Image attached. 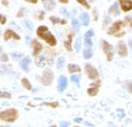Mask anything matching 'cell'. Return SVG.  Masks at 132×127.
<instances>
[{
  "label": "cell",
  "instance_id": "1",
  "mask_svg": "<svg viewBox=\"0 0 132 127\" xmlns=\"http://www.w3.org/2000/svg\"><path fill=\"white\" fill-rule=\"evenodd\" d=\"M37 35H38L40 38L44 39V40H45L50 45H52V46L56 45V43H57L56 38H55L54 35L47 30V28H46L45 26H39V27H38V29H37Z\"/></svg>",
  "mask_w": 132,
  "mask_h": 127
},
{
  "label": "cell",
  "instance_id": "2",
  "mask_svg": "<svg viewBox=\"0 0 132 127\" xmlns=\"http://www.w3.org/2000/svg\"><path fill=\"white\" fill-rule=\"evenodd\" d=\"M0 118L6 122H13L18 118V112L14 108H9L0 113Z\"/></svg>",
  "mask_w": 132,
  "mask_h": 127
},
{
  "label": "cell",
  "instance_id": "3",
  "mask_svg": "<svg viewBox=\"0 0 132 127\" xmlns=\"http://www.w3.org/2000/svg\"><path fill=\"white\" fill-rule=\"evenodd\" d=\"M123 26H124V22H123V21H117V22L109 28V30L107 31V33H108V34H114L116 36H122V35L124 34V32H119V31H120L121 27H123Z\"/></svg>",
  "mask_w": 132,
  "mask_h": 127
},
{
  "label": "cell",
  "instance_id": "4",
  "mask_svg": "<svg viewBox=\"0 0 132 127\" xmlns=\"http://www.w3.org/2000/svg\"><path fill=\"white\" fill-rule=\"evenodd\" d=\"M53 78H54V73L51 69H45L42 73V76H41V83L44 85V86H48L51 85V83L53 82Z\"/></svg>",
  "mask_w": 132,
  "mask_h": 127
},
{
  "label": "cell",
  "instance_id": "5",
  "mask_svg": "<svg viewBox=\"0 0 132 127\" xmlns=\"http://www.w3.org/2000/svg\"><path fill=\"white\" fill-rule=\"evenodd\" d=\"M85 70H86V73L88 74V76L91 78V80H97L99 77V73L98 71L90 64H87L86 67H85Z\"/></svg>",
  "mask_w": 132,
  "mask_h": 127
},
{
  "label": "cell",
  "instance_id": "6",
  "mask_svg": "<svg viewBox=\"0 0 132 127\" xmlns=\"http://www.w3.org/2000/svg\"><path fill=\"white\" fill-rule=\"evenodd\" d=\"M102 46H103V51L107 57V60L110 61L113 57V51H112V46L105 40H102Z\"/></svg>",
  "mask_w": 132,
  "mask_h": 127
},
{
  "label": "cell",
  "instance_id": "7",
  "mask_svg": "<svg viewBox=\"0 0 132 127\" xmlns=\"http://www.w3.org/2000/svg\"><path fill=\"white\" fill-rule=\"evenodd\" d=\"M93 35H94V31L92 29H90L89 31L86 32V34H85V46H86V49H92L93 43H92L91 38L93 37Z\"/></svg>",
  "mask_w": 132,
  "mask_h": 127
},
{
  "label": "cell",
  "instance_id": "8",
  "mask_svg": "<svg viewBox=\"0 0 132 127\" xmlns=\"http://www.w3.org/2000/svg\"><path fill=\"white\" fill-rule=\"evenodd\" d=\"M30 63H31L30 57H25V58H23V59L21 60L20 66H21V68H22L24 71L28 72V71L30 70Z\"/></svg>",
  "mask_w": 132,
  "mask_h": 127
},
{
  "label": "cell",
  "instance_id": "9",
  "mask_svg": "<svg viewBox=\"0 0 132 127\" xmlns=\"http://www.w3.org/2000/svg\"><path fill=\"white\" fill-rule=\"evenodd\" d=\"M100 84H101L100 81H99V82H96V83H94V84H92L91 87L88 89V94H89L90 96H95V95H97V93H98V91H99Z\"/></svg>",
  "mask_w": 132,
  "mask_h": 127
},
{
  "label": "cell",
  "instance_id": "10",
  "mask_svg": "<svg viewBox=\"0 0 132 127\" xmlns=\"http://www.w3.org/2000/svg\"><path fill=\"white\" fill-rule=\"evenodd\" d=\"M67 87V78L64 75H61L59 77V82H58V91L59 92H63Z\"/></svg>",
  "mask_w": 132,
  "mask_h": 127
},
{
  "label": "cell",
  "instance_id": "11",
  "mask_svg": "<svg viewBox=\"0 0 132 127\" xmlns=\"http://www.w3.org/2000/svg\"><path fill=\"white\" fill-rule=\"evenodd\" d=\"M121 7L124 11H129L132 9V1L131 0H119Z\"/></svg>",
  "mask_w": 132,
  "mask_h": 127
},
{
  "label": "cell",
  "instance_id": "12",
  "mask_svg": "<svg viewBox=\"0 0 132 127\" xmlns=\"http://www.w3.org/2000/svg\"><path fill=\"white\" fill-rule=\"evenodd\" d=\"M118 53L122 57L127 56V47H126V44L124 43V41H120L118 43Z\"/></svg>",
  "mask_w": 132,
  "mask_h": 127
},
{
  "label": "cell",
  "instance_id": "13",
  "mask_svg": "<svg viewBox=\"0 0 132 127\" xmlns=\"http://www.w3.org/2000/svg\"><path fill=\"white\" fill-rule=\"evenodd\" d=\"M10 38H14V39L19 40V39H20V36H19L16 33H14L12 30L8 29V30H6L5 33H4V39H5V40H8V39H10Z\"/></svg>",
  "mask_w": 132,
  "mask_h": 127
},
{
  "label": "cell",
  "instance_id": "14",
  "mask_svg": "<svg viewBox=\"0 0 132 127\" xmlns=\"http://www.w3.org/2000/svg\"><path fill=\"white\" fill-rule=\"evenodd\" d=\"M32 45H33V56H37L41 50H42V45L41 43H39L37 40H33L32 41Z\"/></svg>",
  "mask_w": 132,
  "mask_h": 127
},
{
  "label": "cell",
  "instance_id": "15",
  "mask_svg": "<svg viewBox=\"0 0 132 127\" xmlns=\"http://www.w3.org/2000/svg\"><path fill=\"white\" fill-rule=\"evenodd\" d=\"M41 1H42V4L46 10H53L56 6L55 0H41Z\"/></svg>",
  "mask_w": 132,
  "mask_h": 127
},
{
  "label": "cell",
  "instance_id": "16",
  "mask_svg": "<svg viewBox=\"0 0 132 127\" xmlns=\"http://www.w3.org/2000/svg\"><path fill=\"white\" fill-rule=\"evenodd\" d=\"M79 21L81 22L82 25L85 26H88L89 25V22H90V17L87 12H82L79 14Z\"/></svg>",
  "mask_w": 132,
  "mask_h": 127
},
{
  "label": "cell",
  "instance_id": "17",
  "mask_svg": "<svg viewBox=\"0 0 132 127\" xmlns=\"http://www.w3.org/2000/svg\"><path fill=\"white\" fill-rule=\"evenodd\" d=\"M108 12H109V13H112V14H116V15H119V14H120V10H119L118 4H117V3L112 4V5L109 7Z\"/></svg>",
  "mask_w": 132,
  "mask_h": 127
},
{
  "label": "cell",
  "instance_id": "18",
  "mask_svg": "<svg viewBox=\"0 0 132 127\" xmlns=\"http://www.w3.org/2000/svg\"><path fill=\"white\" fill-rule=\"evenodd\" d=\"M35 63H36V65L38 67H43L44 64H45V56H40V57L36 58Z\"/></svg>",
  "mask_w": 132,
  "mask_h": 127
},
{
  "label": "cell",
  "instance_id": "19",
  "mask_svg": "<svg viewBox=\"0 0 132 127\" xmlns=\"http://www.w3.org/2000/svg\"><path fill=\"white\" fill-rule=\"evenodd\" d=\"M68 71L70 73H73V72H79L80 71V68L78 65L76 64H68Z\"/></svg>",
  "mask_w": 132,
  "mask_h": 127
},
{
  "label": "cell",
  "instance_id": "20",
  "mask_svg": "<svg viewBox=\"0 0 132 127\" xmlns=\"http://www.w3.org/2000/svg\"><path fill=\"white\" fill-rule=\"evenodd\" d=\"M71 41H72V34H69L68 39L64 42V45H65V47H66L68 51H71V50H72V47H71Z\"/></svg>",
  "mask_w": 132,
  "mask_h": 127
},
{
  "label": "cell",
  "instance_id": "21",
  "mask_svg": "<svg viewBox=\"0 0 132 127\" xmlns=\"http://www.w3.org/2000/svg\"><path fill=\"white\" fill-rule=\"evenodd\" d=\"M82 55H84V58H85V59H90V58L92 57V55H93L92 49H85Z\"/></svg>",
  "mask_w": 132,
  "mask_h": 127
},
{
  "label": "cell",
  "instance_id": "22",
  "mask_svg": "<svg viewBox=\"0 0 132 127\" xmlns=\"http://www.w3.org/2000/svg\"><path fill=\"white\" fill-rule=\"evenodd\" d=\"M71 25H72V28H73V30H74L75 32H77V31L79 30V23H78V21H77V20L73 19V20H72Z\"/></svg>",
  "mask_w": 132,
  "mask_h": 127
},
{
  "label": "cell",
  "instance_id": "23",
  "mask_svg": "<svg viewBox=\"0 0 132 127\" xmlns=\"http://www.w3.org/2000/svg\"><path fill=\"white\" fill-rule=\"evenodd\" d=\"M64 58L63 57H59L58 58V61H57V68L58 69H62L63 66H64Z\"/></svg>",
  "mask_w": 132,
  "mask_h": 127
},
{
  "label": "cell",
  "instance_id": "24",
  "mask_svg": "<svg viewBox=\"0 0 132 127\" xmlns=\"http://www.w3.org/2000/svg\"><path fill=\"white\" fill-rule=\"evenodd\" d=\"M23 24H24V26L25 27H27V29L28 30H33V24L29 21V20H25V21H23Z\"/></svg>",
  "mask_w": 132,
  "mask_h": 127
},
{
  "label": "cell",
  "instance_id": "25",
  "mask_svg": "<svg viewBox=\"0 0 132 127\" xmlns=\"http://www.w3.org/2000/svg\"><path fill=\"white\" fill-rule=\"evenodd\" d=\"M22 84H23V86H24L26 89H28V90H31V89H32V86H31V84L29 83V81H28L27 78H23V80H22Z\"/></svg>",
  "mask_w": 132,
  "mask_h": 127
},
{
  "label": "cell",
  "instance_id": "26",
  "mask_svg": "<svg viewBox=\"0 0 132 127\" xmlns=\"http://www.w3.org/2000/svg\"><path fill=\"white\" fill-rule=\"evenodd\" d=\"M80 43H81V38L77 37V39L75 40V43H74V49L76 52H78L80 50Z\"/></svg>",
  "mask_w": 132,
  "mask_h": 127
},
{
  "label": "cell",
  "instance_id": "27",
  "mask_svg": "<svg viewBox=\"0 0 132 127\" xmlns=\"http://www.w3.org/2000/svg\"><path fill=\"white\" fill-rule=\"evenodd\" d=\"M10 56H11V58H12L13 60H18V59H20V58L23 57V54H22V53H15V52H12V53L10 54Z\"/></svg>",
  "mask_w": 132,
  "mask_h": 127
},
{
  "label": "cell",
  "instance_id": "28",
  "mask_svg": "<svg viewBox=\"0 0 132 127\" xmlns=\"http://www.w3.org/2000/svg\"><path fill=\"white\" fill-rule=\"evenodd\" d=\"M70 78H71V81H72L73 83L76 84V86H79V76H78V75H75V74H74V75H71Z\"/></svg>",
  "mask_w": 132,
  "mask_h": 127
},
{
  "label": "cell",
  "instance_id": "29",
  "mask_svg": "<svg viewBox=\"0 0 132 127\" xmlns=\"http://www.w3.org/2000/svg\"><path fill=\"white\" fill-rule=\"evenodd\" d=\"M76 1H77V2L79 3V4H81V5L84 6V7H86L87 9H89V8H90V5L88 4L87 0H76Z\"/></svg>",
  "mask_w": 132,
  "mask_h": 127
},
{
  "label": "cell",
  "instance_id": "30",
  "mask_svg": "<svg viewBox=\"0 0 132 127\" xmlns=\"http://www.w3.org/2000/svg\"><path fill=\"white\" fill-rule=\"evenodd\" d=\"M117 112H118V114H119V118H120V119H122V118L125 116V112H124L123 109L118 108V109H117Z\"/></svg>",
  "mask_w": 132,
  "mask_h": 127
},
{
  "label": "cell",
  "instance_id": "31",
  "mask_svg": "<svg viewBox=\"0 0 132 127\" xmlns=\"http://www.w3.org/2000/svg\"><path fill=\"white\" fill-rule=\"evenodd\" d=\"M126 88L128 89V91H129L130 93H132V82H127Z\"/></svg>",
  "mask_w": 132,
  "mask_h": 127
},
{
  "label": "cell",
  "instance_id": "32",
  "mask_svg": "<svg viewBox=\"0 0 132 127\" xmlns=\"http://www.w3.org/2000/svg\"><path fill=\"white\" fill-rule=\"evenodd\" d=\"M0 97L1 98H10V94L9 93H6V92H1Z\"/></svg>",
  "mask_w": 132,
  "mask_h": 127
},
{
  "label": "cell",
  "instance_id": "33",
  "mask_svg": "<svg viewBox=\"0 0 132 127\" xmlns=\"http://www.w3.org/2000/svg\"><path fill=\"white\" fill-rule=\"evenodd\" d=\"M50 20H51L54 24H56V23H59V22H60L59 18H57V17H51V18H50Z\"/></svg>",
  "mask_w": 132,
  "mask_h": 127
},
{
  "label": "cell",
  "instance_id": "34",
  "mask_svg": "<svg viewBox=\"0 0 132 127\" xmlns=\"http://www.w3.org/2000/svg\"><path fill=\"white\" fill-rule=\"evenodd\" d=\"M0 60H1L2 62H6V61L8 60V57H7V55H6V54H2V55H1V58H0Z\"/></svg>",
  "mask_w": 132,
  "mask_h": 127
},
{
  "label": "cell",
  "instance_id": "35",
  "mask_svg": "<svg viewBox=\"0 0 132 127\" xmlns=\"http://www.w3.org/2000/svg\"><path fill=\"white\" fill-rule=\"evenodd\" d=\"M68 126H69V122L67 121H62L60 123V127H68Z\"/></svg>",
  "mask_w": 132,
  "mask_h": 127
},
{
  "label": "cell",
  "instance_id": "36",
  "mask_svg": "<svg viewBox=\"0 0 132 127\" xmlns=\"http://www.w3.org/2000/svg\"><path fill=\"white\" fill-rule=\"evenodd\" d=\"M109 22H110V18L109 17H105V19H104V25L108 24Z\"/></svg>",
  "mask_w": 132,
  "mask_h": 127
},
{
  "label": "cell",
  "instance_id": "37",
  "mask_svg": "<svg viewBox=\"0 0 132 127\" xmlns=\"http://www.w3.org/2000/svg\"><path fill=\"white\" fill-rule=\"evenodd\" d=\"M61 11H62V13H63V14H65V15H67V17L69 15V13L67 12V10H66L65 8H61Z\"/></svg>",
  "mask_w": 132,
  "mask_h": 127
},
{
  "label": "cell",
  "instance_id": "38",
  "mask_svg": "<svg viewBox=\"0 0 132 127\" xmlns=\"http://www.w3.org/2000/svg\"><path fill=\"white\" fill-rule=\"evenodd\" d=\"M6 22V18L4 15H1V24H5Z\"/></svg>",
  "mask_w": 132,
  "mask_h": 127
},
{
  "label": "cell",
  "instance_id": "39",
  "mask_svg": "<svg viewBox=\"0 0 132 127\" xmlns=\"http://www.w3.org/2000/svg\"><path fill=\"white\" fill-rule=\"evenodd\" d=\"M26 42H27V44H30V43H31V38H30L29 36L26 37Z\"/></svg>",
  "mask_w": 132,
  "mask_h": 127
},
{
  "label": "cell",
  "instance_id": "40",
  "mask_svg": "<svg viewBox=\"0 0 132 127\" xmlns=\"http://www.w3.org/2000/svg\"><path fill=\"white\" fill-rule=\"evenodd\" d=\"M25 1H28V2H31V3H36L38 0H25Z\"/></svg>",
  "mask_w": 132,
  "mask_h": 127
},
{
  "label": "cell",
  "instance_id": "41",
  "mask_svg": "<svg viewBox=\"0 0 132 127\" xmlns=\"http://www.w3.org/2000/svg\"><path fill=\"white\" fill-rule=\"evenodd\" d=\"M129 45H130V47L132 50V39H129Z\"/></svg>",
  "mask_w": 132,
  "mask_h": 127
},
{
  "label": "cell",
  "instance_id": "42",
  "mask_svg": "<svg viewBox=\"0 0 132 127\" xmlns=\"http://www.w3.org/2000/svg\"><path fill=\"white\" fill-rule=\"evenodd\" d=\"M74 121H75V122H81V119H79V118H76Z\"/></svg>",
  "mask_w": 132,
  "mask_h": 127
},
{
  "label": "cell",
  "instance_id": "43",
  "mask_svg": "<svg viewBox=\"0 0 132 127\" xmlns=\"http://www.w3.org/2000/svg\"><path fill=\"white\" fill-rule=\"evenodd\" d=\"M60 2H62V3H67L68 2V0H59Z\"/></svg>",
  "mask_w": 132,
  "mask_h": 127
},
{
  "label": "cell",
  "instance_id": "44",
  "mask_svg": "<svg viewBox=\"0 0 132 127\" xmlns=\"http://www.w3.org/2000/svg\"><path fill=\"white\" fill-rule=\"evenodd\" d=\"M85 124H86V125H87V126H92V125H93V124H90V123H89V122H86V123H85Z\"/></svg>",
  "mask_w": 132,
  "mask_h": 127
},
{
  "label": "cell",
  "instance_id": "45",
  "mask_svg": "<svg viewBox=\"0 0 132 127\" xmlns=\"http://www.w3.org/2000/svg\"><path fill=\"white\" fill-rule=\"evenodd\" d=\"M2 3H3V4H4V5H7V2H6V1H5V0H2Z\"/></svg>",
  "mask_w": 132,
  "mask_h": 127
},
{
  "label": "cell",
  "instance_id": "46",
  "mask_svg": "<svg viewBox=\"0 0 132 127\" xmlns=\"http://www.w3.org/2000/svg\"><path fill=\"white\" fill-rule=\"evenodd\" d=\"M90 1H91V2H93V1H95V0H90Z\"/></svg>",
  "mask_w": 132,
  "mask_h": 127
},
{
  "label": "cell",
  "instance_id": "47",
  "mask_svg": "<svg viewBox=\"0 0 132 127\" xmlns=\"http://www.w3.org/2000/svg\"><path fill=\"white\" fill-rule=\"evenodd\" d=\"M51 127H56V126H55V125H54V126H51Z\"/></svg>",
  "mask_w": 132,
  "mask_h": 127
},
{
  "label": "cell",
  "instance_id": "48",
  "mask_svg": "<svg viewBox=\"0 0 132 127\" xmlns=\"http://www.w3.org/2000/svg\"><path fill=\"white\" fill-rule=\"evenodd\" d=\"M75 127H77V126H75Z\"/></svg>",
  "mask_w": 132,
  "mask_h": 127
}]
</instances>
